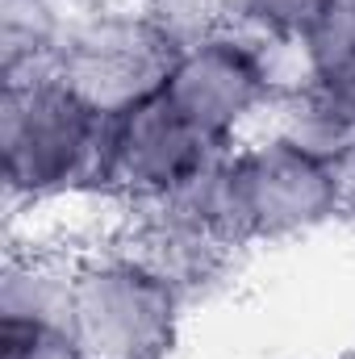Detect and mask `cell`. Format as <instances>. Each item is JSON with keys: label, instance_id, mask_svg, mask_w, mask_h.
I'll return each mask as SVG.
<instances>
[{"label": "cell", "instance_id": "cell-4", "mask_svg": "<svg viewBox=\"0 0 355 359\" xmlns=\"http://www.w3.org/2000/svg\"><path fill=\"white\" fill-rule=\"evenodd\" d=\"M288 50L243 25H217L180 42L163 96L217 147L230 151L267 130L293 80Z\"/></svg>", "mask_w": 355, "mask_h": 359}, {"label": "cell", "instance_id": "cell-6", "mask_svg": "<svg viewBox=\"0 0 355 359\" xmlns=\"http://www.w3.org/2000/svg\"><path fill=\"white\" fill-rule=\"evenodd\" d=\"M222 155L226 151H217L163 92H155L105 117L92 201L113 213L176 201L192 184H201Z\"/></svg>", "mask_w": 355, "mask_h": 359}, {"label": "cell", "instance_id": "cell-1", "mask_svg": "<svg viewBox=\"0 0 355 359\" xmlns=\"http://www.w3.org/2000/svg\"><path fill=\"white\" fill-rule=\"evenodd\" d=\"M184 196L243 255L314 238L355 213V180L276 130L230 147Z\"/></svg>", "mask_w": 355, "mask_h": 359}, {"label": "cell", "instance_id": "cell-13", "mask_svg": "<svg viewBox=\"0 0 355 359\" xmlns=\"http://www.w3.org/2000/svg\"><path fill=\"white\" fill-rule=\"evenodd\" d=\"M59 4H72V8H76V4H88V0H59Z\"/></svg>", "mask_w": 355, "mask_h": 359}, {"label": "cell", "instance_id": "cell-7", "mask_svg": "<svg viewBox=\"0 0 355 359\" xmlns=\"http://www.w3.org/2000/svg\"><path fill=\"white\" fill-rule=\"evenodd\" d=\"M105 234H113L138 259H147L168 280H176L188 292V301H196L201 292L222 284L234 268V259L243 255L213 230V222L192 205V196L121 209V213H113V226Z\"/></svg>", "mask_w": 355, "mask_h": 359}, {"label": "cell", "instance_id": "cell-11", "mask_svg": "<svg viewBox=\"0 0 355 359\" xmlns=\"http://www.w3.org/2000/svg\"><path fill=\"white\" fill-rule=\"evenodd\" d=\"M0 359H92L59 313H0Z\"/></svg>", "mask_w": 355, "mask_h": 359}, {"label": "cell", "instance_id": "cell-12", "mask_svg": "<svg viewBox=\"0 0 355 359\" xmlns=\"http://www.w3.org/2000/svg\"><path fill=\"white\" fill-rule=\"evenodd\" d=\"M326 4L330 0H226V13H230V25H243L293 55Z\"/></svg>", "mask_w": 355, "mask_h": 359}, {"label": "cell", "instance_id": "cell-9", "mask_svg": "<svg viewBox=\"0 0 355 359\" xmlns=\"http://www.w3.org/2000/svg\"><path fill=\"white\" fill-rule=\"evenodd\" d=\"M72 4L59 0H4L0 4V80L55 72Z\"/></svg>", "mask_w": 355, "mask_h": 359}, {"label": "cell", "instance_id": "cell-10", "mask_svg": "<svg viewBox=\"0 0 355 359\" xmlns=\"http://www.w3.org/2000/svg\"><path fill=\"white\" fill-rule=\"evenodd\" d=\"M293 72L355 92V0H330L293 50Z\"/></svg>", "mask_w": 355, "mask_h": 359}, {"label": "cell", "instance_id": "cell-14", "mask_svg": "<svg viewBox=\"0 0 355 359\" xmlns=\"http://www.w3.org/2000/svg\"><path fill=\"white\" fill-rule=\"evenodd\" d=\"M343 359H355V355H343Z\"/></svg>", "mask_w": 355, "mask_h": 359}, {"label": "cell", "instance_id": "cell-8", "mask_svg": "<svg viewBox=\"0 0 355 359\" xmlns=\"http://www.w3.org/2000/svg\"><path fill=\"white\" fill-rule=\"evenodd\" d=\"M267 130L293 138L301 151L355 180V92L330 88L322 80L293 72Z\"/></svg>", "mask_w": 355, "mask_h": 359}, {"label": "cell", "instance_id": "cell-5", "mask_svg": "<svg viewBox=\"0 0 355 359\" xmlns=\"http://www.w3.org/2000/svg\"><path fill=\"white\" fill-rule=\"evenodd\" d=\"M176 50L172 29L142 0H88L67 17L55 76L100 117H113L163 92Z\"/></svg>", "mask_w": 355, "mask_h": 359}, {"label": "cell", "instance_id": "cell-3", "mask_svg": "<svg viewBox=\"0 0 355 359\" xmlns=\"http://www.w3.org/2000/svg\"><path fill=\"white\" fill-rule=\"evenodd\" d=\"M188 292L113 234L67 251L63 322L92 359H176Z\"/></svg>", "mask_w": 355, "mask_h": 359}, {"label": "cell", "instance_id": "cell-2", "mask_svg": "<svg viewBox=\"0 0 355 359\" xmlns=\"http://www.w3.org/2000/svg\"><path fill=\"white\" fill-rule=\"evenodd\" d=\"M105 117L55 72L0 80V180L13 213L92 201Z\"/></svg>", "mask_w": 355, "mask_h": 359}]
</instances>
